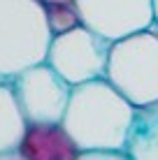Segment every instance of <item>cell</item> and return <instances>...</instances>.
<instances>
[{"instance_id":"30bf717a","label":"cell","mask_w":158,"mask_h":160,"mask_svg":"<svg viewBox=\"0 0 158 160\" xmlns=\"http://www.w3.org/2000/svg\"><path fill=\"white\" fill-rule=\"evenodd\" d=\"M42 9H44V21L51 37L63 35V32L81 26L74 5H49V7H42Z\"/></svg>"},{"instance_id":"277c9868","label":"cell","mask_w":158,"mask_h":160,"mask_svg":"<svg viewBox=\"0 0 158 160\" xmlns=\"http://www.w3.org/2000/svg\"><path fill=\"white\" fill-rule=\"evenodd\" d=\"M110 44L93 30L77 28L51 37L44 63L54 70L68 86H79L93 79H105Z\"/></svg>"},{"instance_id":"7c38bea8","label":"cell","mask_w":158,"mask_h":160,"mask_svg":"<svg viewBox=\"0 0 158 160\" xmlns=\"http://www.w3.org/2000/svg\"><path fill=\"white\" fill-rule=\"evenodd\" d=\"M42 7H49V5H74V0H35Z\"/></svg>"},{"instance_id":"8fae6325","label":"cell","mask_w":158,"mask_h":160,"mask_svg":"<svg viewBox=\"0 0 158 160\" xmlns=\"http://www.w3.org/2000/svg\"><path fill=\"white\" fill-rule=\"evenodd\" d=\"M77 160H130L126 151H79Z\"/></svg>"},{"instance_id":"ba28073f","label":"cell","mask_w":158,"mask_h":160,"mask_svg":"<svg viewBox=\"0 0 158 160\" xmlns=\"http://www.w3.org/2000/svg\"><path fill=\"white\" fill-rule=\"evenodd\" d=\"M126 153L130 160H158V102L135 109Z\"/></svg>"},{"instance_id":"5bb4252c","label":"cell","mask_w":158,"mask_h":160,"mask_svg":"<svg viewBox=\"0 0 158 160\" xmlns=\"http://www.w3.org/2000/svg\"><path fill=\"white\" fill-rule=\"evenodd\" d=\"M151 9H154V26H158V0H151Z\"/></svg>"},{"instance_id":"3957f363","label":"cell","mask_w":158,"mask_h":160,"mask_svg":"<svg viewBox=\"0 0 158 160\" xmlns=\"http://www.w3.org/2000/svg\"><path fill=\"white\" fill-rule=\"evenodd\" d=\"M105 79L135 109L158 102V26L110 44Z\"/></svg>"},{"instance_id":"4fadbf2b","label":"cell","mask_w":158,"mask_h":160,"mask_svg":"<svg viewBox=\"0 0 158 160\" xmlns=\"http://www.w3.org/2000/svg\"><path fill=\"white\" fill-rule=\"evenodd\" d=\"M0 160H23L16 151H7V153H0Z\"/></svg>"},{"instance_id":"7a4b0ae2","label":"cell","mask_w":158,"mask_h":160,"mask_svg":"<svg viewBox=\"0 0 158 160\" xmlns=\"http://www.w3.org/2000/svg\"><path fill=\"white\" fill-rule=\"evenodd\" d=\"M51 32L35 0H0V81L44 63Z\"/></svg>"},{"instance_id":"9c48e42d","label":"cell","mask_w":158,"mask_h":160,"mask_svg":"<svg viewBox=\"0 0 158 160\" xmlns=\"http://www.w3.org/2000/svg\"><path fill=\"white\" fill-rule=\"evenodd\" d=\"M23 118L16 107L12 84L9 81H0V153L14 151L19 144L21 135H23Z\"/></svg>"},{"instance_id":"6da1fadb","label":"cell","mask_w":158,"mask_h":160,"mask_svg":"<svg viewBox=\"0 0 158 160\" xmlns=\"http://www.w3.org/2000/svg\"><path fill=\"white\" fill-rule=\"evenodd\" d=\"M135 107L107 79L72 86L61 125L79 151H126Z\"/></svg>"},{"instance_id":"5b68a950","label":"cell","mask_w":158,"mask_h":160,"mask_svg":"<svg viewBox=\"0 0 158 160\" xmlns=\"http://www.w3.org/2000/svg\"><path fill=\"white\" fill-rule=\"evenodd\" d=\"M9 84H12L16 107H19L26 125L63 121L72 86L65 84L47 63H37L23 70Z\"/></svg>"},{"instance_id":"8992f818","label":"cell","mask_w":158,"mask_h":160,"mask_svg":"<svg viewBox=\"0 0 158 160\" xmlns=\"http://www.w3.org/2000/svg\"><path fill=\"white\" fill-rule=\"evenodd\" d=\"M84 28L107 42L123 40L154 26L151 0H74Z\"/></svg>"},{"instance_id":"52a82bcc","label":"cell","mask_w":158,"mask_h":160,"mask_svg":"<svg viewBox=\"0 0 158 160\" xmlns=\"http://www.w3.org/2000/svg\"><path fill=\"white\" fill-rule=\"evenodd\" d=\"M14 151L23 160H77L79 156L61 123H28Z\"/></svg>"}]
</instances>
